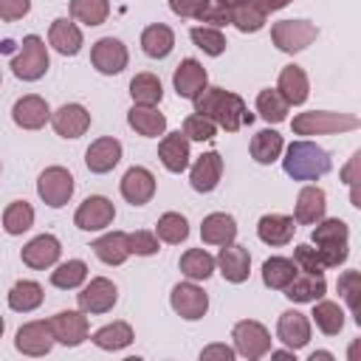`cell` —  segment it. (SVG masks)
Here are the masks:
<instances>
[{
  "label": "cell",
  "mask_w": 361,
  "mask_h": 361,
  "mask_svg": "<svg viewBox=\"0 0 361 361\" xmlns=\"http://www.w3.org/2000/svg\"><path fill=\"white\" fill-rule=\"evenodd\" d=\"M192 102H195V113L212 118L226 133H237L243 124H251L254 121V113H248L245 102L237 93L223 90V87H209L206 85Z\"/></svg>",
  "instance_id": "obj_1"
},
{
  "label": "cell",
  "mask_w": 361,
  "mask_h": 361,
  "mask_svg": "<svg viewBox=\"0 0 361 361\" xmlns=\"http://www.w3.org/2000/svg\"><path fill=\"white\" fill-rule=\"evenodd\" d=\"M330 166H333L330 152L313 141H293L282 158V169L293 180H319L322 175L330 172Z\"/></svg>",
  "instance_id": "obj_2"
},
{
  "label": "cell",
  "mask_w": 361,
  "mask_h": 361,
  "mask_svg": "<svg viewBox=\"0 0 361 361\" xmlns=\"http://www.w3.org/2000/svg\"><path fill=\"white\" fill-rule=\"evenodd\" d=\"M361 121L353 113H333V110H307L296 113L290 121V130L296 135H333V133H347L358 130Z\"/></svg>",
  "instance_id": "obj_3"
},
{
  "label": "cell",
  "mask_w": 361,
  "mask_h": 361,
  "mask_svg": "<svg viewBox=\"0 0 361 361\" xmlns=\"http://www.w3.org/2000/svg\"><path fill=\"white\" fill-rule=\"evenodd\" d=\"M51 59H48V48H45V39L37 37V34H28L23 37V45H20V54L11 59V71L17 79L23 82H37L45 76Z\"/></svg>",
  "instance_id": "obj_4"
},
{
  "label": "cell",
  "mask_w": 361,
  "mask_h": 361,
  "mask_svg": "<svg viewBox=\"0 0 361 361\" xmlns=\"http://www.w3.org/2000/svg\"><path fill=\"white\" fill-rule=\"evenodd\" d=\"M231 338H234V353L248 358V361H257L262 355H268L271 350V333L262 322H254V319H243L234 324L231 330Z\"/></svg>",
  "instance_id": "obj_5"
},
{
  "label": "cell",
  "mask_w": 361,
  "mask_h": 361,
  "mask_svg": "<svg viewBox=\"0 0 361 361\" xmlns=\"http://www.w3.org/2000/svg\"><path fill=\"white\" fill-rule=\"evenodd\" d=\"M316 37H319V28L310 20H279V23L271 25V39L285 54L305 51Z\"/></svg>",
  "instance_id": "obj_6"
},
{
  "label": "cell",
  "mask_w": 361,
  "mask_h": 361,
  "mask_svg": "<svg viewBox=\"0 0 361 361\" xmlns=\"http://www.w3.org/2000/svg\"><path fill=\"white\" fill-rule=\"evenodd\" d=\"M37 195L42 197L45 206L51 209H62L71 195H73V175L65 166H48L39 172L37 178Z\"/></svg>",
  "instance_id": "obj_7"
},
{
  "label": "cell",
  "mask_w": 361,
  "mask_h": 361,
  "mask_svg": "<svg viewBox=\"0 0 361 361\" xmlns=\"http://www.w3.org/2000/svg\"><path fill=\"white\" fill-rule=\"evenodd\" d=\"M169 305H172V310H175L180 319L197 322V319H203L206 310H209V296L203 293V288H197V285L189 279V282H178V285L172 288Z\"/></svg>",
  "instance_id": "obj_8"
},
{
  "label": "cell",
  "mask_w": 361,
  "mask_h": 361,
  "mask_svg": "<svg viewBox=\"0 0 361 361\" xmlns=\"http://www.w3.org/2000/svg\"><path fill=\"white\" fill-rule=\"evenodd\" d=\"M48 324H51L54 341H59L65 347H79L90 333L85 310H59L48 319Z\"/></svg>",
  "instance_id": "obj_9"
},
{
  "label": "cell",
  "mask_w": 361,
  "mask_h": 361,
  "mask_svg": "<svg viewBox=\"0 0 361 361\" xmlns=\"http://www.w3.org/2000/svg\"><path fill=\"white\" fill-rule=\"evenodd\" d=\"M127 59H130L127 45H124L121 39H116V37H102V39H96L93 48H90V62H93V68H96L99 73H104V76L121 73V71L127 68Z\"/></svg>",
  "instance_id": "obj_10"
},
{
  "label": "cell",
  "mask_w": 361,
  "mask_h": 361,
  "mask_svg": "<svg viewBox=\"0 0 361 361\" xmlns=\"http://www.w3.org/2000/svg\"><path fill=\"white\" fill-rule=\"evenodd\" d=\"M113 217H116L113 200H107L104 195H90V197H85L79 203V209L73 214V223L82 231H102V228H107L113 223Z\"/></svg>",
  "instance_id": "obj_11"
},
{
  "label": "cell",
  "mask_w": 361,
  "mask_h": 361,
  "mask_svg": "<svg viewBox=\"0 0 361 361\" xmlns=\"http://www.w3.org/2000/svg\"><path fill=\"white\" fill-rule=\"evenodd\" d=\"M116 299H118V290H116V285L107 276H93L76 293L79 310H85V313H107V310H113Z\"/></svg>",
  "instance_id": "obj_12"
},
{
  "label": "cell",
  "mask_w": 361,
  "mask_h": 361,
  "mask_svg": "<svg viewBox=\"0 0 361 361\" xmlns=\"http://www.w3.org/2000/svg\"><path fill=\"white\" fill-rule=\"evenodd\" d=\"M14 347L17 353L23 355H48L51 347H54V333H51V324L45 319H37V322H25L17 336H14Z\"/></svg>",
  "instance_id": "obj_13"
},
{
  "label": "cell",
  "mask_w": 361,
  "mask_h": 361,
  "mask_svg": "<svg viewBox=\"0 0 361 361\" xmlns=\"http://www.w3.org/2000/svg\"><path fill=\"white\" fill-rule=\"evenodd\" d=\"M51 127L59 138H79L90 127V113H87V107H82L76 102L62 104L59 110L51 113Z\"/></svg>",
  "instance_id": "obj_14"
},
{
  "label": "cell",
  "mask_w": 361,
  "mask_h": 361,
  "mask_svg": "<svg viewBox=\"0 0 361 361\" xmlns=\"http://www.w3.org/2000/svg\"><path fill=\"white\" fill-rule=\"evenodd\" d=\"M59 254H62V245H59V240H56L54 234H37L34 240H28V243L23 245L20 259H23L28 268L42 271V268L56 265Z\"/></svg>",
  "instance_id": "obj_15"
},
{
  "label": "cell",
  "mask_w": 361,
  "mask_h": 361,
  "mask_svg": "<svg viewBox=\"0 0 361 361\" xmlns=\"http://www.w3.org/2000/svg\"><path fill=\"white\" fill-rule=\"evenodd\" d=\"M169 8L178 17L203 20V23H212L214 28L228 23V8L220 6L217 0H169Z\"/></svg>",
  "instance_id": "obj_16"
},
{
  "label": "cell",
  "mask_w": 361,
  "mask_h": 361,
  "mask_svg": "<svg viewBox=\"0 0 361 361\" xmlns=\"http://www.w3.org/2000/svg\"><path fill=\"white\" fill-rule=\"evenodd\" d=\"M11 118L23 130H39V127H45L51 121V107H48V102L42 96L28 93V96H23V99L14 102Z\"/></svg>",
  "instance_id": "obj_17"
},
{
  "label": "cell",
  "mask_w": 361,
  "mask_h": 361,
  "mask_svg": "<svg viewBox=\"0 0 361 361\" xmlns=\"http://www.w3.org/2000/svg\"><path fill=\"white\" fill-rule=\"evenodd\" d=\"M214 265L220 268V274H223L226 282L240 285V282H245L248 274H251V254H248V248L228 243V245H220V254H217Z\"/></svg>",
  "instance_id": "obj_18"
},
{
  "label": "cell",
  "mask_w": 361,
  "mask_h": 361,
  "mask_svg": "<svg viewBox=\"0 0 361 361\" xmlns=\"http://www.w3.org/2000/svg\"><path fill=\"white\" fill-rule=\"evenodd\" d=\"M155 195V175L147 166H130L121 178V197L133 206L149 203Z\"/></svg>",
  "instance_id": "obj_19"
},
{
  "label": "cell",
  "mask_w": 361,
  "mask_h": 361,
  "mask_svg": "<svg viewBox=\"0 0 361 361\" xmlns=\"http://www.w3.org/2000/svg\"><path fill=\"white\" fill-rule=\"evenodd\" d=\"M276 338L288 347V350H302L307 341H310V319L299 310H285L279 313V322H276Z\"/></svg>",
  "instance_id": "obj_20"
},
{
  "label": "cell",
  "mask_w": 361,
  "mask_h": 361,
  "mask_svg": "<svg viewBox=\"0 0 361 361\" xmlns=\"http://www.w3.org/2000/svg\"><path fill=\"white\" fill-rule=\"evenodd\" d=\"M327 212V195L322 186H302L296 195V209L293 220L299 226H316Z\"/></svg>",
  "instance_id": "obj_21"
},
{
  "label": "cell",
  "mask_w": 361,
  "mask_h": 361,
  "mask_svg": "<svg viewBox=\"0 0 361 361\" xmlns=\"http://www.w3.org/2000/svg\"><path fill=\"white\" fill-rule=\"evenodd\" d=\"M220 178H223V158L217 155V152H203L195 164H192V169H189V183H192V189L195 192H214L217 189V183H220Z\"/></svg>",
  "instance_id": "obj_22"
},
{
  "label": "cell",
  "mask_w": 361,
  "mask_h": 361,
  "mask_svg": "<svg viewBox=\"0 0 361 361\" xmlns=\"http://www.w3.org/2000/svg\"><path fill=\"white\" fill-rule=\"evenodd\" d=\"M172 85H175V93H178L180 99H195V96L209 85V73H206V68H203L197 59H183V62L175 68Z\"/></svg>",
  "instance_id": "obj_23"
},
{
  "label": "cell",
  "mask_w": 361,
  "mask_h": 361,
  "mask_svg": "<svg viewBox=\"0 0 361 361\" xmlns=\"http://www.w3.org/2000/svg\"><path fill=\"white\" fill-rule=\"evenodd\" d=\"M158 158L164 164L166 172H183L189 166V138L178 130V133H166L158 144Z\"/></svg>",
  "instance_id": "obj_24"
},
{
  "label": "cell",
  "mask_w": 361,
  "mask_h": 361,
  "mask_svg": "<svg viewBox=\"0 0 361 361\" xmlns=\"http://www.w3.org/2000/svg\"><path fill=\"white\" fill-rule=\"evenodd\" d=\"M121 161V141L118 138H96L90 147H87V152H85V164H87V169L90 172H96V175H104V172H110L116 164Z\"/></svg>",
  "instance_id": "obj_25"
},
{
  "label": "cell",
  "mask_w": 361,
  "mask_h": 361,
  "mask_svg": "<svg viewBox=\"0 0 361 361\" xmlns=\"http://www.w3.org/2000/svg\"><path fill=\"white\" fill-rule=\"evenodd\" d=\"M48 42L54 45V51H59L62 56H76L82 51V31L76 23H71L68 17H56L48 28Z\"/></svg>",
  "instance_id": "obj_26"
},
{
  "label": "cell",
  "mask_w": 361,
  "mask_h": 361,
  "mask_svg": "<svg viewBox=\"0 0 361 361\" xmlns=\"http://www.w3.org/2000/svg\"><path fill=\"white\" fill-rule=\"evenodd\" d=\"M200 237L206 245H228L237 237V220L226 212H212L200 223Z\"/></svg>",
  "instance_id": "obj_27"
},
{
  "label": "cell",
  "mask_w": 361,
  "mask_h": 361,
  "mask_svg": "<svg viewBox=\"0 0 361 361\" xmlns=\"http://www.w3.org/2000/svg\"><path fill=\"white\" fill-rule=\"evenodd\" d=\"M296 220L288 214H262L257 223V237L265 245H288L293 240Z\"/></svg>",
  "instance_id": "obj_28"
},
{
  "label": "cell",
  "mask_w": 361,
  "mask_h": 361,
  "mask_svg": "<svg viewBox=\"0 0 361 361\" xmlns=\"http://www.w3.org/2000/svg\"><path fill=\"white\" fill-rule=\"evenodd\" d=\"M228 23L243 34H254L268 23V11L259 0H243L228 6Z\"/></svg>",
  "instance_id": "obj_29"
},
{
  "label": "cell",
  "mask_w": 361,
  "mask_h": 361,
  "mask_svg": "<svg viewBox=\"0 0 361 361\" xmlns=\"http://www.w3.org/2000/svg\"><path fill=\"white\" fill-rule=\"evenodd\" d=\"M276 90H279V96H282L288 104H305V102H307V93H310L307 73H305L299 65H285V68L279 71Z\"/></svg>",
  "instance_id": "obj_30"
},
{
  "label": "cell",
  "mask_w": 361,
  "mask_h": 361,
  "mask_svg": "<svg viewBox=\"0 0 361 361\" xmlns=\"http://www.w3.org/2000/svg\"><path fill=\"white\" fill-rule=\"evenodd\" d=\"M127 124L144 138H158L166 133V116L147 104H133L127 113Z\"/></svg>",
  "instance_id": "obj_31"
},
{
  "label": "cell",
  "mask_w": 361,
  "mask_h": 361,
  "mask_svg": "<svg viewBox=\"0 0 361 361\" xmlns=\"http://www.w3.org/2000/svg\"><path fill=\"white\" fill-rule=\"evenodd\" d=\"M90 248H93V254H96L104 265H121V262L130 257L127 231H107V234H102L99 240H93Z\"/></svg>",
  "instance_id": "obj_32"
},
{
  "label": "cell",
  "mask_w": 361,
  "mask_h": 361,
  "mask_svg": "<svg viewBox=\"0 0 361 361\" xmlns=\"http://www.w3.org/2000/svg\"><path fill=\"white\" fill-rule=\"evenodd\" d=\"M141 48H144V54L152 56V59L169 56L172 48H175V34H172V28L164 25V23L147 25V28L141 31Z\"/></svg>",
  "instance_id": "obj_33"
},
{
  "label": "cell",
  "mask_w": 361,
  "mask_h": 361,
  "mask_svg": "<svg viewBox=\"0 0 361 361\" xmlns=\"http://www.w3.org/2000/svg\"><path fill=\"white\" fill-rule=\"evenodd\" d=\"M324 293H327V282H324L322 274H305V276L296 274V276L288 282V288H285V296H288L290 302H299V305L316 302V299H322Z\"/></svg>",
  "instance_id": "obj_34"
},
{
  "label": "cell",
  "mask_w": 361,
  "mask_h": 361,
  "mask_svg": "<svg viewBox=\"0 0 361 361\" xmlns=\"http://www.w3.org/2000/svg\"><path fill=\"white\" fill-rule=\"evenodd\" d=\"M45 293H42V285L34 282V279H20L11 285L8 290V307L17 310V313H31L42 305Z\"/></svg>",
  "instance_id": "obj_35"
},
{
  "label": "cell",
  "mask_w": 361,
  "mask_h": 361,
  "mask_svg": "<svg viewBox=\"0 0 361 361\" xmlns=\"http://www.w3.org/2000/svg\"><path fill=\"white\" fill-rule=\"evenodd\" d=\"M282 149H285V141H282V135L276 133V130H259L254 138H251V158L257 161V164H274L279 155H282Z\"/></svg>",
  "instance_id": "obj_36"
},
{
  "label": "cell",
  "mask_w": 361,
  "mask_h": 361,
  "mask_svg": "<svg viewBox=\"0 0 361 361\" xmlns=\"http://www.w3.org/2000/svg\"><path fill=\"white\" fill-rule=\"evenodd\" d=\"M180 274L192 282H200V279H209L214 274V257L206 251V248H189L183 257H180Z\"/></svg>",
  "instance_id": "obj_37"
},
{
  "label": "cell",
  "mask_w": 361,
  "mask_h": 361,
  "mask_svg": "<svg viewBox=\"0 0 361 361\" xmlns=\"http://www.w3.org/2000/svg\"><path fill=\"white\" fill-rule=\"evenodd\" d=\"M296 262L288 259V257H268L262 262V282L271 288V290H285L288 282L296 276Z\"/></svg>",
  "instance_id": "obj_38"
},
{
  "label": "cell",
  "mask_w": 361,
  "mask_h": 361,
  "mask_svg": "<svg viewBox=\"0 0 361 361\" xmlns=\"http://www.w3.org/2000/svg\"><path fill=\"white\" fill-rule=\"evenodd\" d=\"M93 344L99 350H110V353L124 350V347L133 344V327L127 322H110V324H104L93 333Z\"/></svg>",
  "instance_id": "obj_39"
},
{
  "label": "cell",
  "mask_w": 361,
  "mask_h": 361,
  "mask_svg": "<svg viewBox=\"0 0 361 361\" xmlns=\"http://www.w3.org/2000/svg\"><path fill=\"white\" fill-rule=\"evenodd\" d=\"M130 96H133V104L155 107L164 99V85L155 73H135L130 82Z\"/></svg>",
  "instance_id": "obj_40"
},
{
  "label": "cell",
  "mask_w": 361,
  "mask_h": 361,
  "mask_svg": "<svg viewBox=\"0 0 361 361\" xmlns=\"http://www.w3.org/2000/svg\"><path fill=\"white\" fill-rule=\"evenodd\" d=\"M313 322L316 327L324 333V336H338L344 330V310L336 305V302H327V299H316L313 302Z\"/></svg>",
  "instance_id": "obj_41"
},
{
  "label": "cell",
  "mask_w": 361,
  "mask_h": 361,
  "mask_svg": "<svg viewBox=\"0 0 361 361\" xmlns=\"http://www.w3.org/2000/svg\"><path fill=\"white\" fill-rule=\"evenodd\" d=\"M288 110H290V104L279 96L276 87H265V90L257 93V113H259L268 124H282V121L288 118Z\"/></svg>",
  "instance_id": "obj_42"
},
{
  "label": "cell",
  "mask_w": 361,
  "mask_h": 361,
  "mask_svg": "<svg viewBox=\"0 0 361 361\" xmlns=\"http://www.w3.org/2000/svg\"><path fill=\"white\" fill-rule=\"evenodd\" d=\"M155 237L164 240V243H169V245L183 243V240L189 237V223H186V217H183L180 212H166V214H161L158 223H155Z\"/></svg>",
  "instance_id": "obj_43"
},
{
  "label": "cell",
  "mask_w": 361,
  "mask_h": 361,
  "mask_svg": "<svg viewBox=\"0 0 361 361\" xmlns=\"http://www.w3.org/2000/svg\"><path fill=\"white\" fill-rule=\"evenodd\" d=\"M31 226H34V209H31V203L14 200V203L6 206V212H3V228H6V234L17 237V234L28 231Z\"/></svg>",
  "instance_id": "obj_44"
},
{
  "label": "cell",
  "mask_w": 361,
  "mask_h": 361,
  "mask_svg": "<svg viewBox=\"0 0 361 361\" xmlns=\"http://www.w3.org/2000/svg\"><path fill=\"white\" fill-rule=\"evenodd\" d=\"M85 279H87V265L82 259H68V262H62L51 271V285L59 288V290L79 288Z\"/></svg>",
  "instance_id": "obj_45"
},
{
  "label": "cell",
  "mask_w": 361,
  "mask_h": 361,
  "mask_svg": "<svg viewBox=\"0 0 361 361\" xmlns=\"http://www.w3.org/2000/svg\"><path fill=\"white\" fill-rule=\"evenodd\" d=\"M110 14V0H71V17L85 25H102Z\"/></svg>",
  "instance_id": "obj_46"
},
{
  "label": "cell",
  "mask_w": 361,
  "mask_h": 361,
  "mask_svg": "<svg viewBox=\"0 0 361 361\" xmlns=\"http://www.w3.org/2000/svg\"><path fill=\"white\" fill-rule=\"evenodd\" d=\"M316 245H330V243H350V228L338 217H322L310 234Z\"/></svg>",
  "instance_id": "obj_47"
},
{
  "label": "cell",
  "mask_w": 361,
  "mask_h": 361,
  "mask_svg": "<svg viewBox=\"0 0 361 361\" xmlns=\"http://www.w3.org/2000/svg\"><path fill=\"white\" fill-rule=\"evenodd\" d=\"M336 288H338L341 299L347 302L350 313L355 316V322L361 324V274H358V271H344V274L338 276Z\"/></svg>",
  "instance_id": "obj_48"
},
{
  "label": "cell",
  "mask_w": 361,
  "mask_h": 361,
  "mask_svg": "<svg viewBox=\"0 0 361 361\" xmlns=\"http://www.w3.org/2000/svg\"><path fill=\"white\" fill-rule=\"evenodd\" d=\"M189 37H192V42L203 51V54H209V56H220L223 51H226V37H223V31L220 28H214V25H195L192 31H189Z\"/></svg>",
  "instance_id": "obj_49"
},
{
  "label": "cell",
  "mask_w": 361,
  "mask_h": 361,
  "mask_svg": "<svg viewBox=\"0 0 361 361\" xmlns=\"http://www.w3.org/2000/svg\"><path fill=\"white\" fill-rule=\"evenodd\" d=\"M180 133H183L189 141H212L214 133H217V124H214L212 118L200 116V113H192V116L183 118V130H180Z\"/></svg>",
  "instance_id": "obj_50"
},
{
  "label": "cell",
  "mask_w": 361,
  "mask_h": 361,
  "mask_svg": "<svg viewBox=\"0 0 361 361\" xmlns=\"http://www.w3.org/2000/svg\"><path fill=\"white\" fill-rule=\"evenodd\" d=\"M127 248L135 257H152V254H158V237L152 231H144V228L130 231L127 234Z\"/></svg>",
  "instance_id": "obj_51"
},
{
  "label": "cell",
  "mask_w": 361,
  "mask_h": 361,
  "mask_svg": "<svg viewBox=\"0 0 361 361\" xmlns=\"http://www.w3.org/2000/svg\"><path fill=\"white\" fill-rule=\"evenodd\" d=\"M293 262H296V268L305 271V274H322V271H324V265H322L316 248H313V245H305V243L293 248Z\"/></svg>",
  "instance_id": "obj_52"
},
{
  "label": "cell",
  "mask_w": 361,
  "mask_h": 361,
  "mask_svg": "<svg viewBox=\"0 0 361 361\" xmlns=\"http://www.w3.org/2000/svg\"><path fill=\"white\" fill-rule=\"evenodd\" d=\"M358 166H361V152H353V158L347 161V166L341 169V180L350 186V200H353V206L358 209L361 206V197H358Z\"/></svg>",
  "instance_id": "obj_53"
},
{
  "label": "cell",
  "mask_w": 361,
  "mask_h": 361,
  "mask_svg": "<svg viewBox=\"0 0 361 361\" xmlns=\"http://www.w3.org/2000/svg\"><path fill=\"white\" fill-rule=\"evenodd\" d=\"M31 11V0H0V20L14 23Z\"/></svg>",
  "instance_id": "obj_54"
},
{
  "label": "cell",
  "mask_w": 361,
  "mask_h": 361,
  "mask_svg": "<svg viewBox=\"0 0 361 361\" xmlns=\"http://www.w3.org/2000/svg\"><path fill=\"white\" fill-rule=\"evenodd\" d=\"M234 347H226V344H209L200 350V361H209V358H220V361H234Z\"/></svg>",
  "instance_id": "obj_55"
},
{
  "label": "cell",
  "mask_w": 361,
  "mask_h": 361,
  "mask_svg": "<svg viewBox=\"0 0 361 361\" xmlns=\"http://www.w3.org/2000/svg\"><path fill=\"white\" fill-rule=\"evenodd\" d=\"M265 6V11H282L285 6H290L293 0H259Z\"/></svg>",
  "instance_id": "obj_56"
},
{
  "label": "cell",
  "mask_w": 361,
  "mask_h": 361,
  "mask_svg": "<svg viewBox=\"0 0 361 361\" xmlns=\"http://www.w3.org/2000/svg\"><path fill=\"white\" fill-rule=\"evenodd\" d=\"M271 353V358H276V361H296V353L293 350H268Z\"/></svg>",
  "instance_id": "obj_57"
},
{
  "label": "cell",
  "mask_w": 361,
  "mask_h": 361,
  "mask_svg": "<svg viewBox=\"0 0 361 361\" xmlns=\"http://www.w3.org/2000/svg\"><path fill=\"white\" fill-rule=\"evenodd\" d=\"M310 361H333V353H327V350H316V353H310Z\"/></svg>",
  "instance_id": "obj_58"
},
{
  "label": "cell",
  "mask_w": 361,
  "mask_h": 361,
  "mask_svg": "<svg viewBox=\"0 0 361 361\" xmlns=\"http://www.w3.org/2000/svg\"><path fill=\"white\" fill-rule=\"evenodd\" d=\"M217 3H220V6H226V8H228V6H234V3H243V0H217Z\"/></svg>",
  "instance_id": "obj_59"
},
{
  "label": "cell",
  "mask_w": 361,
  "mask_h": 361,
  "mask_svg": "<svg viewBox=\"0 0 361 361\" xmlns=\"http://www.w3.org/2000/svg\"><path fill=\"white\" fill-rule=\"evenodd\" d=\"M3 330H6V322H3V316H0V338H3Z\"/></svg>",
  "instance_id": "obj_60"
},
{
  "label": "cell",
  "mask_w": 361,
  "mask_h": 361,
  "mask_svg": "<svg viewBox=\"0 0 361 361\" xmlns=\"http://www.w3.org/2000/svg\"><path fill=\"white\" fill-rule=\"evenodd\" d=\"M0 79H3V73H0Z\"/></svg>",
  "instance_id": "obj_61"
}]
</instances>
